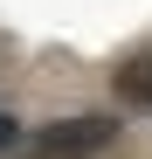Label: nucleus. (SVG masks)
Instances as JSON below:
<instances>
[{"instance_id":"f257e3e1","label":"nucleus","mask_w":152,"mask_h":159,"mask_svg":"<svg viewBox=\"0 0 152 159\" xmlns=\"http://www.w3.org/2000/svg\"><path fill=\"white\" fill-rule=\"evenodd\" d=\"M118 139V118L111 111H83V118H56L42 131V145L48 159H76V152H97V145H111Z\"/></svg>"},{"instance_id":"f03ea898","label":"nucleus","mask_w":152,"mask_h":159,"mask_svg":"<svg viewBox=\"0 0 152 159\" xmlns=\"http://www.w3.org/2000/svg\"><path fill=\"white\" fill-rule=\"evenodd\" d=\"M118 97L124 104H152V48H138V56L118 69Z\"/></svg>"},{"instance_id":"7ed1b4c3","label":"nucleus","mask_w":152,"mask_h":159,"mask_svg":"<svg viewBox=\"0 0 152 159\" xmlns=\"http://www.w3.org/2000/svg\"><path fill=\"white\" fill-rule=\"evenodd\" d=\"M7 145H21V118H14V111H0V152H7Z\"/></svg>"}]
</instances>
